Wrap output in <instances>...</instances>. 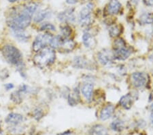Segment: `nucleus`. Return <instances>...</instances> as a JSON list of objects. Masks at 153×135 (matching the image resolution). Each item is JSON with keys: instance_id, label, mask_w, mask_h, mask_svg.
I'll return each instance as SVG.
<instances>
[{"instance_id": "obj_30", "label": "nucleus", "mask_w": 153, "mask_h": 135, "mask_svg": "<svg viewBox=\"0 0 153 135\" xmlns=\"http://www.w3.org/2000/svg\"><path fill=\"white\" fill-rule=\"evenodd\" d=\"M19 90L22 93V94H29V93H31L32 92L31 88L26 85H21Z\"/></svg>"}, {"instance_id": "obj_18", "label": "nucleus", "mask_w": 153, "mask_h": 135, "mask_svg": "<svg viewBox=\"0 0 153 135\" xmlns=\"http://www.w3.org/2000/svg\"><path fill=\"white\" fill-rule=\"evenodd\" d=\"M74 66L76 68H86V69H89L91 66L90 65V62L86 60L85 58L80 56H77L74 59Z\"/></svg>"}, {"instance_id": "obj_32", "label": "nucleus", "mask_w": 153, "mask_h": 135, "mask_svg": "<svg viewBox=\"0 0 153 135\" xmlns=\"http://www.w3.org/2000/svg\"><path fill=\"white\" fill-rule=\"evenodd\" d=\"M144 3L146 6L153 7V0H144Z\"/></svg>"}, {"instance_id": "obj_10", "label": "nucleus", "mask_w": 153, "mask_h": 135, "mask_svg": "<svg viewBox=\"0 0 153 135\" xmlns=\"http://www.w3.org/2000/svg\"><path fill=\"white\" fill-rule=\"evenodd\" d=\"M24 120V117L22 115L16 113H11L6 117L5 122L10 126H17L23 122Z\"/></svg>"}, {"instance_id": "obj_16", "label": "nucleus", "mask_w": 153, "mask_h": 135, "mask_svg": "<svg viewBox=\"0 0 153 135\" xmlns=\"http://www.w3.org/2000/svg\"><path fill=\"white\" fill-rule=\"evenodd\" d=\"M134 103V98L131 94H127L121 97L119 100V104L125 109H129Z\"/></svg>"}, {"instance_id": "obj_40", "label": "nucleus", "mask_w": 153, "mask_h": 135, "mask_svg": "<svg viewBox=\"0 0 153 135\" xmlns=\"http://www.w3.org/2000/svg\"><path fill=\"white\" fill-rule=\"evenodd\" d=\"M1 131H0V135H1Z\"/></svg>"}, {"instance_id": "obj_26", "label": "nucleus", "mask_w": 153, "mask_h": 135, "mask_svg": "<svg viewBox=\"0 0 153 135\" xmlns=\"http://www.w3.org/2000/svg\"><path fill=\"white\" fill-rule=\"evenodd\" d=\"M78 94H76V92H74V94H71L68 96V102L71 106H75L78 104Z\"/></svg>"}, {"instance_id": "obj_24", "label": "nucleus", "mask_w": 153, "mask_h": 135, "mask_svg": "<svg viewBox=\"0 0 153 135\" xmlns=\"http://www.w3.org/2000/svg\"><path fill=\"white\" fill-rule=\"evenodd\" d=\"M10 100L12 102H14L16 104H20L23 100L22 98V93L19 90L14 92L10 95Z\"/></svg>"}, {"instance_id": "obj_20", "label": "nucleus", "mask_w": 153, "mask_h": 135, "mask_svg": "<svg viewBox=\"0 0 153 135\" xmlns=\"http://www.w3.org/2000/svg\"><path fill=\"white\" fill-rule=\"evenodd\" d=\"M12 33L14 38L21 43H26L29 38V36L24 30H12Z\"/></svg>"}, {"instance_id": "obj_31", "label": "nucleus", "mask_w": 153, "mask_h": 135, "mask_svg": "<svg viewBox=\"0 0 153 135\" xmlns=\"http://www.w3.org/2000/svg\"><path fill=\"white\" fill-rule=\"evenodd\" d=\"M9 76V74H8V71L6 70V69H4L2 70L1 72H0V78H3V79H5V78H6Z\"/></svg>"}, {"instance_id": "obj_36", "label": "nucleus", "mask_w": 153, "mask_h": 135, "mask_svg": "<svg viewBox=\"0 0 153 135\" xmlns=\"http://www.w3.org/2000/svg\"><path fill=\"white\" fill-rule=\"evenodd\" d=\"M150 124H151V126H153V111L151 113V114H150Z\"/></svg>"}, {"instance_id": "obj_5", "label": "nucleus", "mask_w": 153, "mask_h": 135, "mask_svg": "<svg viewBox=\"0 0 153 135\" xmlns=\"http://www.w3.org/2000/svg\"><path fill=\"white\" fill-rule=\"evenodd\" d=\"M93 8V5L91 3H88L79 13L78 22L81 26H88L92 22V11Z\"/></svg>"}, {"instance_id": "obj_6", "label": "nucleus", "mask_w": 153, "mask_h": 135, "mask_svg": "<svg viewBox=\"0 0 153 135\" xmlns=\"http://www.w3.org/2000/svg\"><path fill=\"white\" fill-rule=\"evenodd\" d=\"M53 36L48 34H39L36 37L33 43V50L35 52H39L47 45H50L51 41Z\"/></svg>"}, {"instance_id": "obj_35", "label": "nucleus", "mask_w": 153, "mask_h": 135, "mask_svg": "<svg viewBox=\"0 0 153 135\" xmlns=\"http://www.w3.org/2000/svg\"><path fill=\"white\" fill-rule=\"evenodd\" d=\"M71 134V132L70 131H67L65 132H61V133H59L57 135H70Z\"/></svg>"}, {"instance_id": "obj_34", "label": "nucleus", "mask_w": 153, "mask_h": 135, "mask_svg": "<svg viewBox=\"0 0 153 135\" xmlns=\"http://www.w3.org/2000/svg\"><path fill=\"white\" fill-rule=\"evenodd\" d=\"M78 1V0H66V2H67V4H70V5L77 4Z\"/></svg>"}, {"instance_id": "obj_22", "label": "nucleus", "mask_w": 153, "mask_h": 135, "mask_svg": "<svg viewBox=\"0 0 153 135\" xmlns=\"http://www.w3.org/2000/svg\"><path fill=\"white\" fill-rule=\"evenodd\" d=\"M111 129L115 132H121L125 129V122L120 119H115L110 125Z\"/></svg>"}, {"instance_id": "obj_4", "label": "nucleus", "mask_w": 153, "mask_h": 135, "mask_svg": "<svg viewBox=\"0 0 153 135\" xmlns=\"http://www.w3.org/2000/svg\"><path fill=\"white\" fill-rule=\"evenodd\" d=\"M113 57L119 61H125L131 55L132 51L130 47L126 46V43L122 38H117L114 42Z\"/></svg>"}, {"instance_id": "obj_29", "label": "nucleus", "mask_w": 153, "mask_h": 135, "mask_svg": "<svg viewBox=\"0 0 153 135\" xmlns=\"http://www.w3.org/2000/svg\"><path fill=\"white\" fill-rule=\"evenodd\" d=\"M33 117L36 120L39 121L43 117V110L39 108H36L33 110Z\"/></svg>"}, {"instance_id": "obj_17", "label": "nucleus", "mask_w": 153, "mask_h": 135, "mask_svg": "<svg viewBox=\"0 0 153 135\" xmlns=\"http://www.w3.org/2000/svg\"><path fill=\"white\" fill-rule=\"evenodd\" d=\"M76 43L70 38H63L59 48L65 52H70L75 48Z\"/></svg>"}, {"instance_id": "obj_27", "label": "nucleus", "mask_w": 153, "mask_h": 135, "mask_svg": "<svg viewBox=\"0 0 153 135\" xmlns=\"http://www.w3.org/2000/svg\"><path fill=\"white\" fill-rule=\"evenodd\" d=\"M40 29L42 31H55L56 30V28L52 23H45L42 25L40 27Z\"/></svg>"}, {"instance_id": "obj_33", "label": "nucleus", "mask_w": 153, "mask_h": 135, "mask_svg": "<svg viewBox=\"0 0 153 135\" xmlns=\"http://www.w3.org/2000/svg\"><path fill=\"white\" fill-rule=\"evenodd\" d=\"M14 85L12 83H7V84L5 85V89L6 90H10L14 88Z\"/></svg>"}, {"instance_id": "obj_12", "label": "nucleus", "mask_w": 153, "mask_h": 135, "mask_svg": "<svg viewBox=\"0 0 153 135\" xmlns=\"http://www.w3.org/2000/svg\"><path fill=\"white\" fill-rule=\"evenodd\" d=\"M81 92L86 101L91 102L93 94V85L89 83H86L83 84L81 87Z\"/></svg>"}, {"instance_id": "obj_23", "label": "nucleus", "mask_w": 153, "mask_h": 135, "mask_svg": "<svg viewBox=\"0 0 153 135\" xmlns=\"http://www.w3.org/2000/svg\"><path fill=\"white\" fill-rule=\"evenodd\" d=\"M109 34L111 37L112 38H116V37H118V36L121 34V29L119 25H111L109 28Z\"/></svg>"}, {"instance_id": "obj_21", "label": "nucleus", "mask_w": 153, "mask_h": 135, "mask_svg": "<svg viewBox=\"0 0 153 135\" xmlns=\"http://www.w3.org/2000/svg\"><path fill=\"white\" fill-rule=\"evenodd\" d=\"M139 22L141 25L153 24V13L146 12L142 14L139 18Z\"/></svg>"}, {"instance_id": "obj_8", "label": "nucleus", "mask_w": 153, "mask_h": 135, "mask_svg": "<svg viewBox=\"0 0 153 135\" xmlns=\"http://www.w3.org/2000/svg\"><path fill=\"white\" fill-rule=\"evenodd\" d=\"M57 19L59 21L62 23H73L76 20L74 9L68 8L60 12L57 15Z\"/></svg>"}, {"instance_id": "obj_28", "label": "nucleus", "mask_w": 153, "mask_h": 135, "mask_svg": "<svg viewBox=\"0 0 153 135\" xmlns=\"http://www.w3.org/2000/svg\"><path fill=\"white\" fill-rule=\"evenodd\" d=\"M9 131L11 134H19L23 133L24 132V128L23 127L19 126V125H17V126H11V127L9 129Z\"/></svg>"}, {"instance_id": "obj_19", "label": "nucleus", "mask_w": 153, "mask_h": 135, "mask_svg": "<svg viewBox=\"0 0 153 135\" xmlns=\"http://www.w3.org/2000/svg\"><path fill=\"white\" fill-rule=\"evenodd\" d=\"M89 135H109L108 129L101 124H97L91 128Z\"/></svg>"}, {"instance_id": "obj_37", "label": "nucleus", "mask_w": 153, "mask_h": 135, "mask_svg": "<svg viewBox=\"0 0 153 135\" xmlns=\"http://www.w3.org/2000/svg\"><path fill=\"white\" fill-rule=\"evenodd\" d=\"M9 2H10V3H15V2H17L20 1V0H8Z\"/></svg>"}, {"instance_id": "obj_7", "label": "nucleus", "mask_w": 153, "mask_h": 135, "mask_svg": "<svg viewBox=\"0 0 153 135\" xmlns=\"http://www.w3.org/2000/svg\"><path fill=\"white\" fill-rule=\"evenodd\" d=\"M149 77L144 72H136L131 75V81L133 86L137 89H142L145 87L148 83Z\"/></svg>"}, {"instance_id": "obj_13", "label": "nucleus", "mask_w": 153, "mask_h": 135, "mask_svg": "<svg viewBox=\"0 0 153 135\" xmlns=\"http://www.w3.org/2000/svg\"><path fill=\"white\" fill-rule=\"evenodd\" d=\"M122 8V5L118 0H110L108 5V12L111 15H115L119 13Z\"/></svg>"}, {"instance_id": "obj_14", "label": "nucleus", "mask_w": 153, "mask_h": 135, "mask_svg": "<svg viewBox=\"0 0 153 135\" xmlns=\"http://www.w3.org/2000/svg\"><path fill=\"white\" fill-rule=\"evenodd\" d=\"M114 107L112 104H108L103 107L100 113V119L102 121H105V120L110 119L114 113Z\"/></svg>"}, {"instance_id": "obj_2", "label": "nucleus", "mask_w": 153, "mask_h": 135, "mask_svg": "<svg viewBox=\"0 0 153 135\" xmlns=\"http://www.w3.org/2000/svg\"><path fill=\"white\" fill-rule=\"evenodd\" d=\"M1 51L4 57L7 62L16 66L20 70V73L23 74V57L19 49L12 45H6L4 46Z\"/></svg>"}, {"instance_id": "obj_38", "label": "nucleus", "mask_w": 153, "mask_h": 135, "mask_svg": "<svg viewBox=\"0 0 153 135\" xmlns=\"http://www.w3.org/2000/svg\"><path fill=\"white\" fill-rule=\"evenodd\" d=\"M150 110H151V112L153 111V102L152 103V104L150 106Z\"/></svg>"}, {"instance_id": "obj_39", "label": "nucleus", "mask_w": 153, "mask_h": 135, "mask_svg": "<svg viewBox=\"0 0 153 135\" xmlns=\"http://www.w3.org/2000/svg\"><path fill=\"white\" fill-rule=\"evenodd\" d=\"M150 60H151L152 61H153V54H152V55L150 56Z\"/></svg>"}, {"instance_id": "obj_11", "label": "nucleus", "mask_w": 153, "mask_h": 135, "mask_svg": "<svg viewBox=\"0 0 153 135\" xmlns=\"http://www.w3.org/2000/svg\"><path fill=\"white\" fill-rule=\"evenodd\" d=\"M82 42L86 48H91L95 46L96 40L94 36L89 31H86L82 35Z\"/></svg>"}, {"instance_id": "obj_25", "label": "nucleus", "mask_w": 153, "mask_h": 135, "mask_svg": "<svg viewBox=\"0 0 153 135\" xmlns=\"http://www.w3.org/2000/svg\"><path fill=\"white\" fill-rule=\"evenodd\" d=\"M61 36L64 38H69L71 34V28L68 25H65L61 27Z\"/></svg>"}, {"instance_id": "obj_15", "label": "nucleus", "mask_w": 153, "mask_h": 135, "mask_svg": "<svg viewBox=\"0 0 153 135\" xmlns=\"http://www.w3.org/2000/svg\"><path fill=\"white\" fill-rule=\"evenodd\" d=\"M51 14L52 13L49 9L41 10L38 11L36 14V15L33 18V21L37 23H40V22L43 21L45 19L50 18L51 16Z\"/></svg>"}, {"instance_id": "obj_3", "label": "nucleus", "mask_w": 153, "mask_h": 135, "mask_svg": "<svg viewBox=\"0 0 153 135\" xmlns=\"http://www.w3.org/2000/svg\"><path fill=\"white\" fill-rule=\"evenodd\" d=\"M38 53L34 57V63L40 68H46L51 66L55 62L56 54L53 48L46 47L39 51Z\"/></svg>"}, {"instance_id": "obj_9", "label": "nucleus", "mask_w": 153, "mask_h": 135, "mask_svg": "<svg viewBox=\"0 0 153 135\" xmlns=\"http://www.w3.org/2000/svg\"><path fill=\"white\" fill-rule=\"evenodd\" d=\"M97 58L100 63L103 66H108L112 63V60H114L112 51H110L108 49H103L97 55Z\"/></svg>"}, {"instance_id": "obj_1", "label": "nucleus", "mask_w": 153, "mask_h": 135, "mask_svg": "<svg viewBox=\"0 0 153 135\" xmlns=\"http://www.w3.org/2000/svg\"><path fill=\"white\" fill-rule=\"evenodd\" d=\"M38 8V5L32 2L25 5L21 10L11 13L7 21L8 26L12 30H25L30 25Z\"/></svg>"}]
</instances>
